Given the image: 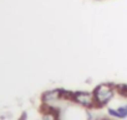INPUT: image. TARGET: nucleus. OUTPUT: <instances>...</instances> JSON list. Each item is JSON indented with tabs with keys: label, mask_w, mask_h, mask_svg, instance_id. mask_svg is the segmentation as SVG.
<instances>
[{
	"label": "nucleus",
	"mask_w": 127,
	"mask_h": 120,
	"mask_svg": "<svg viewBox=\"0 0 127 120\" xmlns=\"http://www.w3.org/2000/svg\"><path fill=\"white\" fill-rule=\"evenodd\" d=\"M115 88H116V93L127 98V84H116Z\"/></svg>",
	"instance_id": "obj_5"
},
{
	"label": "nucleus",
	"mask_w": 127,
	"mask_h": 120,
	"mask_svg": "<svg viewBox=\"0 0 127 120\" xmlns=\"http://www.w3.org/2000/svg\"><path fill=\"white\" fill-rule=\"evenodd\" d=\"M92 93H94V97H95L96 108H101V106L107 105L110 103V100L115 97L116 88H115V84L101 83V84L96 86V88L92 90Z\"/></svg>",
	"instance_id": "obj_1"
},
{
	"label": "nucleus",
	"mask_w": 127,
	"mask_h": 120,
	"mask_svg": "<svg viewBox=\"0 0 127 120\" xmlns=\"http://www.w3.org/2000/svg\"><path fill=\"white\" fill-rule=\"evenodd\" d=\"M96 120H107V119H96Z\"/></svg>",
	"instance_id": "obj_6"
},
{
	"label": "nucleus",
	"mask_w": 127,
	"mask_h": 120,
	"mask_svg": "<svg viewBox=\"0 0 127 120\" xmlns=\"http://www.w3.org/2000/svg\"><path fill=\"white\" fill-rule=\"evenodd\" d=\"M42 108H49V109H57V104L62 99V89H52L47 90L42 94Z\"/></svg>",
	"instance_id": "obj_3"
},
{
	"label": "nucleus",
	"mask_w": 127,
	"mask_h": 120,
	"mask_svg": "<svg viewBox=\"0 0 127 120\" xmlns=\"http://www.w3.org/2000/svg\"><path fill=\"white\" fill-rule=\"evenodd\" d=\"M41 120H60L59 119V110L49 109V108H42Z\"/></svg>",
	"instance_id": "obj_4"
},
{
	"label": "nucleus",
	"mask_w": 127,
	"mask_h": 120,
	"mask_svg": "<svg viewBox=\"0 0 127 120\" xmlns=\"http://www.w3.org/2000/svg\"><path fill=\"white\" fill-rule=\"evenodd\" d=\"M125 106H126V108H127V105H125Z\"/></svg>",
	"instance_id": "obj_7"
},
{
	"label": "nucleus",
	"mask_w": 127,
	"mask_h": 120,
	"mask_svg": "<svg viewBox=\"0 0 127 120\" xmlns=\"http://www.w3.org/2000/svg\"><path fill=\"white\" fill-rule=\"evenodd\" d=\"M71 102L75 104L90 109V108H96L95 103V97L92 92H86V90H79V92H72V98Z\"/></svg>",
	"instance_id": "obj_2"
}]
</instances>
